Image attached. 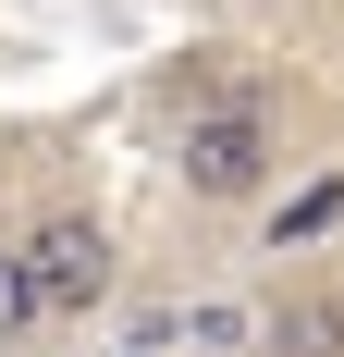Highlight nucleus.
I'll return each instance as SVG.
<instances>
[{
	"instance_id": "nucleus-7",
	"label": "nucleus",
	"mask_w": 344,
	"mask_h": 357,
	"mask_svg": "<svg viewBox=\"0 0 344 357\" xmlns=\"http://www.w3.org/2000/svg\"><path fill=\"white\" fill-rule=\"evenodd\" d=\"M136 357H160V345H136Z\"/></svg>"
},
{
	"instance_id": "nucleus-5",
	"label": "nucleus",
	"mask_w": 344,
	"mask_h": 357,
	"mask_svg": "<svg viewBox=\"0 0 344 357\" xmlns=\"http://www.w3.org/2000/svg\"><path fill=\"white\" fill-rule=\"evenodd\" d=\"M344 222V173H308L295 197H271V259H295V247H320Z\"/></svg>"
},
{
	"instance_id": "nucleus-4",
	"label": "nucleus",
	"mask_w": 344,
	"mask_h": 357,
	"mask_svg": "<svg viewBox=\"0 0 344 357\" xmlns=\"http://www.w3.org/2000/svg\"><path fill=\"white\" fill-rule=\"evenodd\" d=\"M185 345H197V357H271V308H246V296H197V308H185Z\"/></svg>"
},
{
	"instance_id": "nucleus-2",
	"label": "nucleus",
	"mask_w": 344,
	"mask_h": 357,
	"mask_svg": "<svg viewBox=\"0 0 344 357\" xmlns=\"http://www.w3.org/2000/svg\"><path fill=\"white\" fill-rule=\"evenodd\" d=\"M25 259H37L49 321H99L111 284H123V259H111V222H99V210H49V222L25 234Z\"/></svg>"
},
{
	"instance_id": "nucleus-3",
	"label": "nucleus",
	"mask_w": 344,
	"mask_h": 357,
	"mask_svg": "<svg viewBox=\"0 0 344 357\" xmlns=\"http://www.w3.org/2000/svg\"><path fill=\"white\" fill-rule=\"evenodd\" d=\"M271 357H344V296H332V284L271 296Z\"/></svg>"
},
{
	"instance_id": "nucleus-1",
	"label": "nucleus",
	"mask_w": 344,
	"mask_h": 357,
	"mask_svg": "<svg viewBox=\"0 0 344 357\" xmlns=\"http://www.w3.org/2000/svg\"><path fill=\"white\" fill-rule=\"evenodd\" d=\"M172 173H185V197H209V210H258L283 185V123L258 99H221V111H185V136H172Z\"/></svg>"
},
{
	"instance_id": "nucleus-6",
	"label": "nucleus",
	"mask_w": 344,
	"mask_h": 357,
	"mask_svg": "<svg viewBox=\"0 0 344 357\" xmlns=\"http://www.w3.org/2000/svg\"><path fill=\"white\" fill-rule=\"evenodd\" d=\"M37 321H49V296H37V259H25V234H13V247H0V345L37 333Z\"/></svg>"
}]
</instances>
